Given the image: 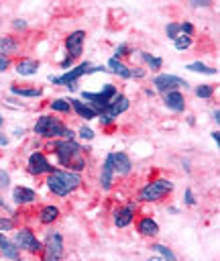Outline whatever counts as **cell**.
<instances>
[{
	"label": "cell",
	"instance_id": "cell-1",
	"mask_svg": "<svg viewBox=\"0 0 220 261\" xmlns=\"http://www.w3.org/2000/svg\"><path fill=\"white\" fill-rule=\"evenodd\" d=\"M79 184H81V177H79V173H75V171H61V169H53L51 173H49V177H47V186H49V190L53 192V194H57V196H67V194H71L73 190H77L79 188Z\"/></svg>",
	"mask_w": 220,
	"mask_h": 261
},
{
	"label": "cell",
	"instance_id": "cell-2",
	"mask_svg": "<svg viewBox=\"0 0 220 261\" xmlns=\"http://www.w3.org/2000/svg\"><path fill=\"white\" fill-rule=\"evenodd\" d=\"M55 153H57L59 161H61L63 165H67V167L75 169V173H77L79 169H84V165H86V161L79 157L81 147H79L73 139H71V141H67V139L59 141V143L55 145ZM71 169H69V171H71Z\"/></svg>",
	"mask_w": 220,
	"mask_h": 261
},
{
	"label": "cell",
	"instance_id": "cell-3",
	"mask_svg": "<svg viewBox=\"0 0 220 261\" xmlns=\"http://www.w3.org/2000/svg\"><path fill=\"white\" fill-rule=\"evenodd\" d=\"M35 133L41 135V137H63L67 141L73 139V133L61 120H57L55 116H49V114H43L35 122Z\"/></svg>",
	"mask_w": 220,
	"mask_h": 261
},
{
	"label": "cell",
	"instance_id": "cell-4",
	"mask_svg": "<svg viewBox=\"0 0 220 261\" xmlns=\"http://www.w3.org/2000/svg\"><path fill=\"white\" fill-rule=\"evenodd\" d=\"M171 188H173V184L169 181V179H155V181H151V184H147L141 192H139V198L143 200V202H157V200H161L167 192H171Z\"/></svg>",
	"mask_w": 220,
	"mask_h": 261
},
{
	"label": "cell",
	"instance_id": "cell-5",
	"mask_svg": "<svg viewBox=\"0 0 220 261\" xmlns=\"http://www.w3.org/2000/svg\"><path fill=\"white\" fill-rule=\"evenodd\" d=\"M126 108H128V98H126V96H122V94H116V96L108 102V106H106L104 110H100V112H98L100 122H102V124H110V122H112L118 114H122Z\"/></svg>",
	"mask_w": 220,
	"mask_h": 261
},
{
	"label": "cell",
	"instance_id": "cell-6",
	"mask_svg": "<svg viewBox=\"0 0 220 261\" xmlns=\"http://www.w3.org/2000/svg\"><path fill=\"white\" fill-rule=\"evenodd\" d=\"M104 71V67H92L90 63H81V65H77V67H73L71 71H67V73H63V75H57V77H53L51 75V82L53 84H61V86H67V88H75V82L84 75V73H92V71Z\"/></svg>",
	"mask_w": 220,
	"mask_h": 261
},
{
	"label": "cell",
	"instance_id": "cell-7",
	"mask_svg": "<svg viewBox=\"0 0 220 261\" xmlns=\"http://www.w3.org/2000/svg\"><path fill=\"white\" fill-rule=\"evenodd\" d=\"M116 94H118V92H116V88L108 84V86H104V90H102V92H84L81 96H84V100H88V102H92V104H94L92 108H94L96 112H100V110H104V108L108 106V102H110Z\"/></svg>",
	"mask_w": 220,
	"mask_h": 261
},
{
	"label": "cell",
	"instance_id": "cell-8",
	"mask_svg": "<svg viewBox=\"0 0 220 261\" xmlns=\"http://www.w3.org/2000/svg\"><path fill=\"white\" fill-rule=\"evenodd\" d=\"M14 245H16V249H24V251H29V253H39V251L43 249L41 243H39V239L33 234L31 228H20V230H16V234H14Z\"/></svg>",
	"mask_w": 220,
	"mask_h": 261
},
{
	"label": "cell",
	"instance_id": "cell-9",
	"mask_svg": "<svg viewBox=\"0 0 220 261\" xmlns=\"http://www.w3.org/2000/svg\"><path fill=\"white\" fill-rule=\"evenodd\" d=\"M63 255V239L59 232H51L45 243V255L43 261H59Z\"/></svg>",
	"mask_w": 220,
	"mask_h": 261
},
{
	"label": "cell",
	"instance_id": "cell-10",
	"mask_svg": "<svg viewBox=\"0 0 220 261\" xmlns=\"http://www.w3.org/2000/svg\"><path fill=\"white\" fill-rule=\"evenodd\" d=\"M153 84H155V88L159 90V92H163V94H167V92H175L177 88H185L187 86V82L185 80H181V77H177V75H171V73H161V75H157L155 80H153Z\"/></svg>",
	"mask_w": 220,
	"mask_h": 261
},
{
	"label": "cell",
	"instance_id": "cell-11",
	"mask_svg": "<svg viewBox=\"0 0 220 261\" xmlns=\"http://www.w3.org/2000/svg\"><path fill=\"white\" fill-rule=\"evenodd\" d=\"M29 171L33 175H41V173H51L53 171V165L45 159L43 153H33L29 157Z\"/></svg>",
	"mask_w": 220,
	"mask_h": 261
},
{
	"label": "cell",
	"instance_id": "cell-12",
	"mask_svg": "<svg viewBox=\"0 0 220 261\" xmlns=\"http://www.w3.org/2000/svg\"><path fill=\"white\" fill-rule=\"evenodd\" d=\"M84 37H86L84 31H73V33L65 39V49H67V55H69L71 59L81 53V49H84Z\"/></svg>",
	"mask_w": 220,
	"mask_h": 261
},
{
	"label": "cell",
	"instance_id": "cell-13",
	"mask_svg": "<svg viewBox=\"0 0 220 261\" xmlns=\"http://www.w3.org/2000/svg\"><path fill=\"white\" fill-rule=\"evenodd\" d=\"M132 214H134V204H126L124 208H118L114 214V224L118 228H124L132 222Z\"/></svg>",
	"mask_w": 220,
	"mask_h": 261
},
{
	"label": "cell",
	"instance_id": "cell-14",
	"mask_svg": "<svg viewBox=\"0 0 220 261\" xmlns=\"http://www.w3.org/2000/svg\"><path fill=\"white\" fill-rule=\"evenodd\" d=\"M163 102L173 112H183V108H185V100H183V96L179 92H167L163 96Z\"/></svg>",
	"mask_w": 220,
	"mask_h": 261
},
{
	"label": "cell",
	"instance_id": "cell-15",
	"mask_svg": "<svg viewBox=\"0 0 220 261\" xmlns=\"http://www.w3.org/2000/svg\"><path fill=\"white\" fill-rule=\"evenodd\" d=\"M112 165H114V173H120V175H126L132 167L126 153H112Z\"/></svg>",
	"mask_w": 220,
	"mask_h": 261
},
{
	"label": "cell",
	"instance_id": "cell-16",
	"mask_svg": "<svg viewBox=\"0 0 220 261\" xmlns=\"http://www.w3.org/2000/svg\"><path fill=\"white\" fill-rule=\"evenodd\" d=\"M112 175H114V165H112V153L106 157L104 165H102V173H100V184L102 190H110L112 186Z\"/></svg>",
	"mask_w": 220,
	"mask_h": 261
},
{
	"label": "cell",
	"instance_id": "cell-17",
	"mask_svg": "<svg viewBox=\"0 0 220 261\" xmlns=\"http://www.w3.org/2000/svg\"><path fill=\"white\" fill-rule=\"evenodd\" d=\"M71 108L77 112V116H81V118H86V120H90V118H96L98 116V112L92 108V106H88V104H84L81 100H75V98H71Z\"/></svg>",
	"mask_w": 220,
	"mask_h": 261
},
{
	"label": "cell",
	"instance_id": "cell-18",
	"mask_svg": "<svg viewBox=\"0 0 220 261\" xmlns=\"http://www.w3.org/2000/svg\"><path fill=\"white\" fill-rule=\"evenodd\" d=\"M16 71H18V75H35L39 71V61H35V59H20L16 63Z\"/></svg>",
	"mask_w": 220,
	"mask_h": 261
},
{
	"label": "cell",
	"instance_id": "cell-19",
	"mask_svg": "<svg viewBox=\"0 0 220 261\" xmlns=\"http://www.w3.org/2000/svg\"><path fill=\"white\" fill-rule=\"evenodd\" d=\"M12 198H14L16 204H29V202H33L37 198V194L31 188H14Z\"/></svg>",
	"mask_w": 220,
	"mask_h": 261
},
{
	"label": "cell",
	"instance_id": "cell-20",
	"mask_svg": "<svg viewBox=\"0 0 220 261\" xmlns=\"http://www.w3.org/2000/svg\"><path fill=\"white\" fill-rule=\"evenodd\" d=\"M139 232L141 234H145V237H155L157 232H159V224L153 220V218H143V220H139Z\"/></svg>",
	"mask_w": 220,
	"mask_h": 261
},
{
	"label": "cell",
	"instance_id": "cell-21",
	"mask_svg": "<svg viewBox=\"0 0 220 261\" xmlns=\"http://www.w3.org/2000/svg\"><path fill=\"white\" fill-rule=\"evenodd\" d=\"M57 216H59V208L53 206V204H49V206H43V208H41L39 220H41L43 224H51L53 220H57Z\"/></svg>",
	"mask_w": 220,
	"mask_h": 261
},
{
	"label": "cell",
	"instance_id": "cell-22",
	"mask_svg": "<svg viewBox=\"0 0 220 261\" xmlns=\"http://www.w3.org/2000/svg\"><path fill=\"white\" fill-rule=\"evenodd\" d=\"M0 253L8 259H18V249L14 247V243H10L4 234H0Z\"/></svg>",
	"mask_w": 220,
	"mask_h": 261
},
{
	"label": "cell",
	"instance_id": "cell-23",
	"mask_svg": "<svg viewBox=\"0 0 220 261\" xmlns=\"http://www.w3.org/2000/svg\"><path fill=\"white\" fill-rule=\"evenodd\" d=\"M108 67H110L116 75H120V77H132V75H130V69H128L124 63H120L118 57H112V59L108 61Z\"/></svg>",
	"mask_w": 220,
	"mask_h": 261
},
{
	"label": "cell",
	"instance_id": "cell-24",
	"mask_svg": "<svg viewBox=\"0 0 220 261\" xmlns=\"http://www.w3.org/2000/svg\"><path fill=\"white\" fill-rule=\"evenodd\" d=\"M16 47H18V43L12 37H0V55L12 53V51H16Z\"/></svg>",
	"mask_w": 220,
	"mask_h": 261
},
{
	"label": "cell",
	"instance_id": "cell-25",
	"mask_svg": "<svg viewBox=\"0 0 220 261\" xmlns=\"http://www.w3.org/2000/svg\"><path fill=\"white\" fill-rule=\"evenodd\" d=\"M12 94L24 96V98H37V96H41V90L39 88H18V86H12Z\"/></svg>",
	"mask_w": 220,
	"mask_h": 261
},
{
	"label": "cell",
	"instance_id": "cell-26",
	"mask_svg": "<svg viewBox=\"0 0 220 261\" xmlns=\"http://www.w3.org/2000/svg\"><path fill=\"white\" fill-rule=\"evenodd\" d=\"M187 69H189V71H200V73H206V75H214V73H216L214 67H208V65L202 63V61H194V63H189Z\"/></svg>",
	"mask_w": 220,
	"mask_h": 261
},
{
	"label": "cell",
	"instance_id": "cell-27",
	"mask_svg": "<svg viewBox=\"0 0 220 261\" xmlns=\"http://www.w3.org/2000/svg\"><path fill=\"white\" fill-rule=\"evenodd\" d=\"M51 108H53L55 112H69V110H71V104H69V100L57 98V100H51Z\"/></svg>",
	"mask_w": 220,
	"mask_h": 261
},
{
	"label": "cell",
	"instance_id": "cell-28",
	"mask_svg": "<svg viewBox=\"0 0 220 261\" xmlns=\"http://www.w3.org/2000/svg\"><path fill=\"white\" fill-rule=\"evenodd\" d=\"M141 59L151 67V69H159L161 65H163V61L159 59V57H155V55H149V53H141Z\"/></svg>",
	"mask_w": 220,
	"mask_h": 261
},
{
	"label": "cell",
	"instance_id": "cell-29",
	"mask_svg": "<svg viewBox=\"0 0 220 261\" xmlns=\"http://www.w3.org/2000/svg\"><path fill=\"white\" fill-rule=\"evenodd\" d=\"M173 43H175V49H177V51H183V49H187V47L191 45V37L179 35V37H177V39H175Z\"/></svg>",
	"mask_w": 220,
	"mask_h": 261
},
{
	"label": "cell",
	"instance_id": "cell-30",
	"mask_svg": "<svg viewBox=\"0 0 220 261\" xmlns=\"http://www.w3.org/2000/svg\"><path fill=\"white\" fill-rule=\"evenodd\" d=\"M153 249H155V251H159V253H161V257H163L165 261H177V259H175V255H173L167 247H163V245H153Z\"/></svg>",
	"mask_w": 220,
	"mask_h": 261
},
{
	"label": "cell",
	"instance_id": "cell-31",
	"mask_svg": "<svg viewBox=\"0 0 220 261\" xmlns=\"http://www.w3.org/2000/svg\"><path fill=\"white\" fill-rule=\"evenodd\" d=\"M165 33H167V37H169V39H173V41H175V39L179 37V24H177V22H169V24L165 27Z\"/></svg>",
	"mask_w": 220,
	"mask_h": 261
},
{
	"label": "cell",
	"instance_id": "cell-32",
	"mask_svg": "<svg viewBox=\"0 0 220 261\" xmlns=\"http://www.w3.org/2000/svg\"><path fill=\"white\" fill-rule=\"evenodd\" d=\"M196 94H198L200 98H210V96L214 94V88H212V86H200V88L196 90Z\"/></svg>",
	"mask_w": 220,
	"mask_h": 261
},
{
	"label": "cell",
	"instance_id": "cell-33",
	"mask_svg": "<svg viewBox=\"0 0 220 261\" xmlns=\"http://www.w3.org/2000/svg\"><path fill=\"white\" fill-rule=\"evenodd\" d=\"M79 137L90 141V139H94V130H92L90 126H81V128H79Z\"/></svg>",
	"mask_w": 220,
	"mask_h": 261
},
{
	"label": "cell",
	"instance_id": "cell-34",
	"mask_svg": "<svg viewBox=\"0 0 220 261\" xmlns=\"http://www.w3.org/2000/svg\"><path fill=\"white\" fill-rule=\"evenodd\" d=\"M12 220L10 218H0V230H12Z\"/></svg>",
	"mask_w": 220,
	"mask_h": 261
},
{
	"label": "cell",
	"instance_id": "cell-35",
	"mask_svg": "<svg viewBox=\"0 0 220 261\" xmlns=\"http://www.w3.org/2000/svg\"><path fill=\"white\" fill-rule=\"evenodd\" d=\"M179 31H183V33H185V37H189V35L194 33V27H191L189 22H183V24H179Z\"/></svg>",
	"mask_w": 220,
	"mask_h": 261
},
{
	"label": "cell",
	"instance_id": "cell-36",
	"mask_svg": "<svg viewBox=\"0 0 220 261\" xmlns=\"http://www.w3.org/2000/svg\"><path fill=\"white\" fill-rule=\"evenodd\" d=\"M8 65H10V59L6 55H0V71H6Z\"/></svg>",
	"mask_w": 220,
	"mask_h": 261
},
{
	"label": "cell",
	"instance_id": "cell-37",
	"mask_svg": "<svg viewBox=\"0 0 220 261\" xmlns=\"http://www.w3.org/2000/svg\"><path fill=\"white\" fill-rule=\"evenodd\" d=\"M8 181H10L8 173H4V171L0 169V188H6V186H8Z\"/></svg>",
	"mask_w": 220,
	"mask_h": 261
},
{
	"label": "cell",
	"instance_id": "cell-38",
	"mask_svg": "<svg viewBox=\"0 0 220 261\" xmlns=\"http://www.w3.org/2000/svg\"><path fill=\"white\" fill-rule=\"evenodd\" d=\"M185 202L191 206V204H196V200H194V194H191V190H185Z\"/></svg>",
	"mask_w": 220,
	"mask_h": 261
},
{
	"label": "cell",
	"instance_id": "cell-39",
	"mask_svg": "<svg viewBox=\"0 0 220 261\" xmlns=\"http://www.w3.org/2000/svg\"><path fill=\"white\" fill-rule=\"evenodd\" d=\"M126 49H128V47H126V45H120V47H118V49H116V55H124V53H128V51H126Z\"/></svg>",
	"mask_w": 220,
	"mask_h": 261
},
{
	"label": "cell",
	"instance_id": "cell-40",
	"mask_svg": "<svg viewBox=\"0 0 220 261\" xmlns=\"http://www.w3.org/2000/svg\"><path fill=\"white\" fill-rule=\"evenodd\" d=\"M24 27V20H14V29H22Z\"/></svg>",
	"mask_w": 220,
	"mask_h": 261
},
{
	"label": "cell",
	"instance_id": "cell-41",
	"mask_svg": "<svg viewBox=\"0 0 220 261\" xmlns=\"http://www.w3.org/2000/svg\"><path fill=\"white\" fill-rule=\"evenodd\" d=\"M71 61H73V59H71V57H69V55H67V59H65V61H63V63H61V67H67V65H71Z\"/></svg>",
	"mask_w": 220,
	"mask_h": 261
},
{
	"label": "cell",
	"instance_id": "cell-42",
	"mask_svg": "<svg viewBox=\"0 0 220 261\" xmlns=\"http://www.w3.org/2000/svg\"><path fill=\"white\" fill-rule=\"evenodd\" d=\"M212 139H214V141H216V145H218V143H220V135H218V130H214V133H212Z\"/></svg>",
	"mask_w": 220,
	"mask_h": 261
},
{
	"label": "cell",
	"instance_id": "cell-43",
	"mask_svg": "<svg viewBox=\"0 0 220 261\" xmlns=\"http://www.w3.org/2000/svg\"><path fill=\"white\" fill-rule=\"evenodd\" d=\"M6 143H8V139L4 135H0V145H6Z\"/></svg>",
	"mask_w": 220,
	"mask_h": 261
},
{
	"label": "cell",
	"instance_id": "cell-44",
	"mask_svg": "<svg viewBox=\"0 0 220 261\" xmlns=\"http://www.w3.org/2000/svg\"><path fill=\"white\" fill-rule=\"evenodd\" d=\"M214 118H216V122L220 120V110H218V108H216V112H214Z\"/></svg>",
	"mask_w": 220,
	"mask_h": 261
},
{
	"label": "cell",
	"instance_id": "cell-45",
	"mask_svg": "<svg viewBox=\"0 0 220 261\" xmlns=\"http://www.w3.org/2000/svg\"><path fill=\"white\" fill-rule=\"evenodd\" d=\"M149 261H165V259H163V257H151Z\"/></svg>",
	"mask_w": 220,
	"mask_h": 261
},
{
	"label": "cell",
	"instance_id": "cell-46",
	"mask_svg": "<svg viewBox=\"0 0 220 261\" xmlns=\"http://www.w3.org/2000/svg\"><path fill=\"white\" fill-rule=\"evenodd\" d=\"M2 124H4V118H2V114H0V126H2Z\"/></svg>",
	"mask_w": 220,
	"mask_h": 261
}]
</instances>
